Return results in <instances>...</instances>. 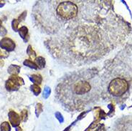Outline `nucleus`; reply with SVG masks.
Listing matches in <instances>:
<instances>
[{
  "label": "nucleus",
  "instance_id": "nucleus-1",
  "mask_svg": "<svg viewBox=\"0 0 132 131\" xmlns=\"http://www.w3.org/2000/svg\"><path fill=\"white\" fill-rule=\"evenodd\" d=\"M103 1H79L72 19L44 32L45 45L57 61L70 67L86 65L107 55L125 38L124 25Z\"/></svg>",
  "mask_w": 132,
  "mask_h": 131
},
{
  "label": "nucleus",
  "instance_id": "nucleus-2",
  "mask_svg": "<svg viewBox=\"0 0 132 131\" xmlns=\"http://www.w3.org/2000/svg\"><path fill=\"white\" fill-rule=\"evenodd\" d=\"M97 72L82 69L69 73L55 89L57 101L69 111H80L96 102L100 90Z\"/></svg>",
  "mask_w": 132,
  "mask_h": 131
},
{
  "label": "nucleus",
  "instance_id": "nucleus-3",
  "mask_svg": "<svg viewBox=\"0 0 132 131\" xmlns=\"http://www.w3.org/2000/svg\"><path fill=\"white\" fill-rule=\"evenodd\" d=\"M129 90V82L125 79L116 77L110 82L108 87L109 92L114 97H121Z\"/></svg>",
  "mask_w": 132,
  "mask_h": 131
},
{
  "label": "nucleus",
  "instance_id": "nucleus-4",
  "mask_svg": "<svg viewBox=\"0 0 132 131\" xmlns=\"http://www.w3.org/2000/svg\"><path fill=\"white\" fill-rule=\"evenodd\" d=\"M0 47L5 49L7 52H12L15 48V43L10 38L4 37L0 41Z\"/></svg>",
  "mask_w": 132,
  "mask_h": 131
},
{
  "label": "nucleus",
  "instance_id": "nucleus-5",
  "mask_svg": "<svg viewBox=\"0 0 132 131\" xmlns=\"http://www.w3.org/2000/svg\"><path fill=\"white\" fill-rule=\"evenodd\" d=\"M8 116H9V119H10V122L13 127H17L20 124L21 118L16 112L13 111V110H10L9 112Z\"/></svg>",
  "mask_w": 132,
  "mask_h": 131
},
{
  "label": "nucleus",
  "instance_id": "nucleus-6",
  "mask_svg": "<svg viewBox=\"0 0 132 131\" xmlns=\"http://www.w3.org/2000/svg\"><path fill=\"white\" fill-rule=\"evenodd\" d=\"M115 131H132V120L120 123L117 125Z\"/></svg>",
  "mask_w": 132,
  "mask_h": 131
},
{
  "label": "nucleus",
  "instance_id": "nucleus-7",
  "mask_svg": "<svg viewBox=\"0 0 132 131\" xmlns=\"http://www.w3.org/2000/svg\"><path fill=\"white\" fill-rule=\"evenodd\" d=\"M5 88L9 91H16L19 90L20 86L14 82H13L12 80L8 79L6 81V83H5Z\"/></svg>",
  "mask_w": 132,
  "mask_h": 131
},
{
  "label": "nucleus",
  "instance_id": "nucleus-8",
  "mask_svg": "<svg viewBox=\"0 0 132 131\" xmlns=\"http://www.w3.org/2000/svg\"><path fill=\"white\" fill-rule=\"evenodd\" d=\"M20 67L16 65H11L8 67V73L10 74L11 75H18L20 72Z\"/></svg>",
  "mask_w": 132,
  "mask_h": 131
},
{
  "label": "nucleus",
  "instance_id": "nucleus-9",
  "mask_svg": "<svg viewBox=\"0 0 132 131\" xmlns=\"http://www.w3.org/2000/svg\"><path fill=\"white\" fill-rule=\"evenodd\" d=\"M30 79L32 82L35 83V85H40L43 80V78L40 75H32L30 76Z\"/></svg>",
  "mask_w": 132,
  "mask_h": 131
},
{
  "label": "nucleus",
  "instance_id": "nucleus-10",
  "mask_svg": "<svg viewBox=\"0 0 132 131\" xmlns=\"http://www.w3.org/2000/svg\"><path fill=\"white\" fill-rule=\"evenodd\" d=\"M9 79L12 80L13 82H15V83H16V84H17V85H19V86L23 85L24 84V82L23 79L17 75H11Z\"/></svg>",
  "mask_w": 132,
  "mask_h": 131
},
{
  "label": "nucleus",
  "instance_id": "nucleus-11",
  "mask_svg": "<svg viewBox=\"0 0 132 131\" xmlns=\"http://www.w3.org/2000/svg\"><path fill=\"white\" fill-rule=\"evenodd\" d=\"M18 32H19L20 37L23 39H24V41H26V37H27V33H28V29H27V27L24 26L22 27L20 29L18 30Z\"/></svg>",
  "mask_w": 132,
  "mask_h": 131
},
{
  "label": "nucleus",
  "instance_id": "nucleus-12",
  "mask_svg": "<svg viewBox=\"0 0 132 131\" xmlns=\"http://www.w3.org/2000/svg\"><path fill=\"white\" fill-rule=\"evenodd\" d=\"M35 61H36V65L37 66V67H39L40 69L45 67V59L43 57H38L37 58L35 59Z\"/></svg>",
  "mask_w": 132,
  "mask_h": 131
},
{
  "label": "nucleus",
  "instance_id": "nucleus-13",
  "mask_svg": "<svg viewBox=\"0 0 132 131\" xmlns=\"http://www.w3.org/2000/svg\"><path fill=\"white\" fill-rule=\"evenodd\" d=\"M27 55H29L30 58L32 59H36V53L34 51L32 48L31 45H29L28 47H27Z\"/></svg>",
  "mask_w": 132,
  "mask_h": 131
},
{
  "label": "nucleus",
  "instance_id": "nucleus-14",
  "mask_svg": "<svg viewBox=\"0 0 132 131\" xmlns=\"http://www.w3.org/2000/svg\"><path fill=\"white\" fill-rule=\"evenodd\" d=\"M24 65L27 66L30 68H32V69H37V66L36 64H35L34 62H32L30 59H25L23 62Z\"/></svg>",
  "mask_w": 132,
  "mask_h": 131
},
{
  "label": "nucleus",
  "instance_id": "nucleus-15",
  "mask_svg": "<svg viewBox=\"0 0 132 131\" xmlns=\"http://www.w3.org/2000/svg\"><path fill=\"white\" fill-rule=\"evenodd\" d=\"M1 131H11V127L8 122H4L0 126Z\"/></svg>",
  "mask_w": 132,
  "mask_h": 131
},
{
  "label": "nucleus",
  "instance_id": "nucleus-16",
  "mask_svg": "<svg viewBox=\"0 0 132 131\" xmlns=\"http://www.w3.org/2000/svg\"><path fill=\"white\" fill-rule=\"evenodd\" d=\"M30 89L32 91V92L35 95H38L41 92V89L37 85H32L31 87H30Z\"/></svg>",
  "mask_w": 132,
  "mask_h": 131
},
{
  "label": "nucleus",
  "instance_id": "nucleus-17",
  "mask_svg": "<svg viewBox=\"0 0 132 131\" xmlns=\"http://www.w3.org/2000/svg\"><path fill=\"white\" fill-rule=\"evenodd\" d=\"M19 23H20V22L18 21V20H16V19H14L12 21V30L14 32H17L18 31V25H19Z\"/></svg>",
  "mask_w": 132,
  "mask_h": 131
},
{
  "label": "nucleus",
  "instance_id": "nucleus-18",
  "mask_svg": "<svg viewBox=\"0 0 132 131\" xmlns=\"http://www.w3.org/2000/svg\"><path fill=\"white\" fill-rule=\"evenodd\" d=\"M9 56V53L7 51H4L2 49H0V59H4V58H7Z\"/></svg>",
  "mask_w": 132,
  "mask_h": 131
},
{
  "label": "nucleus",
  "instance_id": "nucleus-19",
  "mask_svg": "<svg viewBox=\"0 0 132 131\" xmlns=\"http://www.w3.org/2000/svg\"><path fill=\"white\" fill-rule=\"evenodd\" d=\"M7 30L4 27H0V36L4 37L7 34Z\"/></svg>",
  "mask_w": 132,
  "mask_h": 131
},
{
  "label": "nucleus",
  "instance_id": "nucleus-20",
  "mask_svg": "<svg viewBox=\"0 0 132 131\" xmlns=\"http://www.w3.org/2000/svg\"><path fill=\"white\" fill-rule=\"evenodd\" d=\"M27 16V12L26 11H24L23 13L22 14L19 16V18H18V21H19V22L23 21V20L25 19V16Z\"/></svg>",
  "mask_w": 132,
  "mask_h": 131
},
{
  "label": "nucleus",
  "instance_id": "nucleus-21",
  "mask_svg": "<svg viewBox=\"0 0 132 131\" xmlns=\"http://www.w3.org/2000/svg\"><path fill=\"white\" fill-rule=\"evenodd\" d=\"M27 117V112L26 110H23L22 112V118L23 121H25V120H26Z\"/></svg>",
  "mask_w": 132,
  "mask_h": 131
},
{
  "label": "nucleus",
  "instance_id": "nucleus-22",
  "mask_svg": "<svg viewBox=\"0 0 132 131\" xmlns=\"http://www.w3.org/2000/svg\"><path fill=\"white\" fill-rule=\"evenodd\" d=\"M4 62L2 59H0V67H2V66H4Z\"/></svg>",
  "mask_w": 132,
  "mask_h": 131
},
{
  "label": "nucleus",
  "instance_id": "nucleus-23",
  "mask_svg": "<svg viewBox=\"0 0 132 131\" xmlns=\"http://www.w3.org/2000/svg\"><path fill=\"white\" fill-rule=\"evenodd\" d=\"M4 4V2H0V7H3Z\"/></svg>",
  "mask_w": 132,
  "mask_h": 131
},
{
  "label": "nucleus",
  "instance_id": "nucleus-24",
  "mask_svg": "<svg viewBox=\"0 0 132 131\" xmlns=\"http://www.w3.org/2000/svg\"><path fill=\"white\" fill-rule=\"evenodd\" d=\"M16 130H17V131H22V130H21V129H20V128H19V127L16 128Z\"/></svg>",
  "mask_w": 132,
  "mask_h": 131
},
{
  "label": "nucleus",
  "instance_id": "nucleus-25",
  "mask_svg": "<svg viewBox=\"0 0 132 131\" xmlns=\"http://www.w3.org/2000/svg\"><path fill=\"white\" fill-rule=\"evenodd\" d=\"M0 27H2V20H0Z\"/></svg>",
  "mask_w": 132,
  "mask_h": 131
}]
</instances>
